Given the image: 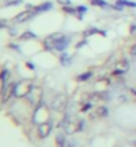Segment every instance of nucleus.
I'll return each instance as SVG.
<instances>
[{
  "mask_svg": "<svg viewBox=\"0 0 136 147\" xmlns=\"http://www.w3.org/2000/svg\"><path fill=\"white\" fill-rule=\"evenodd\" d=\"M32 88H33L32 82H29V80H21L20 83L15 84V92H13V95H15V96H17V98L27 96L28 94L31 92Z\"/></svg>",
  "mask_w": 136,
  "mask_h": 147,
  "instance_id": "1",
  "label": "nucleus"
},
{
  "mask_svg": "<svg viewBox=\"0 0 136 147\" xmlns=\"http://www.w3.org/2000/svg\"><path fill=\"white\" fill-rule=\"evenodd\" d=\"M67 106V96L64 95V94H59V95H56V96L54 98V100H52V103H51V107H52V110L54 111H63V110L66 109Z\"/></svg>",
  "mask_w": 136,
  "mask_h": 147,
  "instance_id": "2",
  "label": "nucleus"
},
{
  "mask_svg": "<svg viewBox=\"0 0 136 147\" xmlns=\"http://www.w3.org/2000/svg\"><path fill=\"white\" fill-rule=\"evenodd\" d=\"M63 128H64V132L71 135V134H74L75 131H78L79 130V123H76L71 116H66L64 119H63Z\"/></svg>",
  "mask_w": 136,
  "mask_h": 147,
  "instance_id": "3",
  "label": "nucleus"
},
{
  "mask_svg": "<svg viewBox=\"0 0 136 147\" xmlns=\"http://www.w3.org/2000/svg\"><path fill=\"white\" fill-rule=\"evenodd\" d=\"M27 98L32 105H35V106L40 105V102H42V99H43V91H42L40 87H35V86H33V88H32L31 92L27 95Z\"/></svg>",
  "mask_w": 136,
  "mask_h": 147,
  "instance_id": "4",
  "label": "nucleus"
},
{
  "mask_svg": "<svg viewBox=\"0 0 136 147\" xmlns=\"http://www.w3.org/2000/svg\"><path fill=\"white\" fill-rule=\"evenodd\" d=\"M51 131H52V124L50 122H43L38 128V134L40 138H47L51 134Z\"/></svg>",
  "mask_w": 136,
  "mask_h": 147,
  "instance_id": "5",
  "label": "nucleus"
},
{
  "mask_svg": "<svg viewBox=\"0 0 136 147\" xmlns=\"http://www.w3.org/2000/svg\"><path fill=\"white\" fill-rule=\"evenodd\" d=\"M128 70H129V63H128V60L123 59V60H119V62L115 64V71H113V72L117 75V74H124V72H127Z\"/></svg>",
  "mask_w": 136,
  "mask_h": 147,
  "instance_id": "6",
  "label": "nucleus"
},
{
  "mask_svg": "<svg viewBox=\"0 0 136 147\" xmlns=\"http://www.w3.org/2000/svg\"><path fill=\"white\" fill-rule=\"evenodd\" d=\"M13 92H15V86H4L3 91H1V100H3V103L9 100L11 96L13 95Z\"/></svg>",
  "mask_w": 136,
  "mask_h": 147,
  "instance_id": "7",
  "label": "nucleus"
},
{
  "mask_svg": "<svg viewBox=\"0 0 136 147\" xmlns=\"http://www.w3.org/2000/svg\"><path fill=\"white\" fill-rule=\"evenodd\" d=\"M68 44H70V38H68V36H64V38H62L59 42L55 43V50L64 51L67 47H68Z\"/></svg>",
  "mask_w": 136,
  "mask_h": 147,
  "instance_id": "8",
  "label": "nucleus"
},
{
  "mask_svg": "<svg viewBox=\"0 0 136 147\" xmlns=\"http://www.w3.org/2000/svg\"><path fill=\"white\" fill-rule=\"evenodd\" d=\"M33 16V13H32L31 11H24L21 12V13H19V15L15 18V22L16 23H24V22H27V20H29Z\"/></svg>",
  "mask_w": 136,
  "mask_h": 147,
  "instance_id": "9",
  "label": "nucleus"
},
{
  "mask_svg": "<svg viewBox=\"0 0 136 147\" xmlns=\"http://www.w3.org/2000/svg\"><path fill=\"white\" fill-rule=\"evenodd\" d=\"M44 47H46L47 51H51L55 48V42L52 40V38L51 36H48V38L44 39Z\"/></svg>",
  "mask_w": 136,
  "mask_h": 147,
  "instance_id": "10",
  "label": "nucleus"
},
{
  "mask_svg": "<svg viewBox=\"0 0 136 147\" xmlns=\"http://www.w3.org/2000/svg\"><path fill=\"white\" fill-rule=\"evenodd\" d=\"M108 115V109L104 107V106H100L96 109V116H100V118H104V116Z\"/></svg>",
  "mask_w": 136,
  "mask_h": 147,
  "instance_id": "11",
  "label": "nucleus"
},
{
  "mask_svg": "<svg viewBox=\"0 0 136 147\" xmlns=\"http://www.w3.org/2000/svg\"><path fill=\"white\" fill-rule=\"evenodd\" d=\"M51 8H52V4L51 3H44V4H42V5H39V7H35L33 9L38 11V12H40V11H48V9H51Z\"/></svg>",
  "mask_w": 136,
  "mask_h": 147,
  "instance_id": "12",
  "label": "nucleus"
},
{
  "mask_svg": "<svg viewBox=\"0 0 136 147\" xmlns=\"http://www.w3.org/2000/svg\"><path fill=\"white\" fill-rule=\"evenodd\" d=\"M8 78H9V71H8L7 68H4V70L1 71V83H3V87L4 86H7Z\"/></svg>",
  "mask_w": 136,
  "mask_h": 147,
  "instance_id": "13",
  "label": "nucleus"
},
{
  "mask_svg": "<svg viewBox=\"0 0 136 147\" xmlns=\"http://www.w3.org/2000/svg\"><path fill=\"white\" fill-rule=\"evenodd\" d=\"M60 62H62L63 66H68V64H71V58H70V55L67 54V52H64V54L62 55V58H60Z\"/></svg>",
  "mask_w": 136,
  "mask_h": 147,
  "instance_id": "14",
  "label": "nucleus"
},
{
  "mask_svg": "<svg viewBox=\"0 0 136 147\" xmlns=\"http://www.w3.org/2000/svg\"><path fill=\"white\" fill-rule=\"evenodd\" d=\"M33 38H36V35L33 34V32H31V31L24 32V34H21V36H20L21 40H29V39H33Z\"/></svg>",
  "mask_w": 136,
  "mask_h": 147,
  "instance_id": "15",
  "label": "nucleus"
},
{
  "mask_svg": "<svg viewBox=\"0 0 136 147\" xmlns=\"http://www.w3.org/2000/svg\"><path fill=\"white\" fill-rule=\"evenodd\" d=\"M91 75H92L91 72L82 74V75H79V76H78V80H79V82H86V80H88V79L91 78Z\"/></svg>",
  "mask_w": 136,
  "mask_h": 147,
  "instance_id": "16",
  "label": "nucleus"
},
{
  "mask_svg": "<svg viewBox=\"0 0 136 147\" xmlns=\"http://www.w3.org/2000/svg\"><path fill=\"white\" fill-rule=\"evenodd\" d=\"M56 140H58V143L60 144V146H64V143H66V136H64V134H63V132L58 134V136H56Z\"/></svg>",
  "mask_w": 136,
  "mask_h": 147,
  "instance_id": "17",
  "label": "nucleus"
},
{
  "mask_svg": "<svg viewBox=\"0 0 136 147\" xmlns=\"http://www.w3.org/2000/svg\"><path fill=\"white\" fill-rule=\"evenodd\" d=\"M50 36L52 38V40H54V42L56 43V42H59V40H60L62 38H64L66 35H63L62 32H56V34H52V35H50Z\"/></svg>",
  "mask_w": 136,
  "mask_h": 147,
  "instance_id": "18",
  "label": "nucleus"
},
{
  "mask_svg": "<svg viewBox=\"0 0 136 147\" xmlns=\"http://www.w3.org/2000/svg\"><path fill=\"white\" fill-rule=\"evenodd\" d=\"M95 32H97L96 28H90V30H87V31H84V36H90L91 34H95Z\"/></svg>",
  "mask_w": 136,
  "mask_h": 147,
  "instance_id": "19",
  "label": "nucleus"
},
{
  "mask_svg": "<svg viewBox=\"0 0 136 147\" xmlns=\"http://www.w3.org/2000/svg\"><path fill=\"white\" fill-rule=\"evenodd\" d=\"M92 1H93V3H95V4H100V5H101V7H108V4H107V3H104V1H101V0H92Z\"/></svg>",
  "mask_w": 136,
  "mask_h": 147,
  "instance_id": "20",
  "label": "nucleus"
},
{
  "mask_svg": "<svg viewBox=\"0 0 136 147\" xmlns=\"http://www.w3.org/2000/svg\"><path fill=\"white\" fill-rule=\"evenodd\" d=\"M63 9H64L66 12H68V13H75V9H74V8H70L68 5H64V7H63Z\"/></svg>",
  "mask_w": 136,
  "mask_h": 147,
  "instance_id": "21",
  "label": "nucleus"
},
{
  "mask_svg": "<svg viewBox=\"0 0 136 147\" xmlns=\"http://www.w3.org/2000/svg\"><path fill=\"white\" fill-rule=\"evenodd\" d=\"M21 3V0H12V1H9V3H7L5 5H17V4Z\"/></svg>",
  "mask_w": 136,
  "mask_h": 147,
  "instance_id": "22",
  "label": "nucleus"
},
{
  "mask_svg": "<svg viewBox=\"0 0 136 147\" xmlns=\"http://www.w3.org/2000/svg\"><path fill=\"white\" fill-rule=\"evenodd\" d=\"M129 54L133 55V56H136V44L131 47V50H129Z\"/></svg>",
  "mask_w": 136,
  "mask_h": 147,
  "instance_id": "23",
  "label": "nucleus"
},
{
  "mask_svg": "<svg viewBox=\"0 0 136 147\" xmlns=\"http://www.w3.org/2000/svg\"><path fill=\"white\" fill-rule=\"evenodd\" d=\"M58 1L60 4H63V5H70V4H71L70 0H58Z\"/></svg>",
  "mask_w": 136,
  "mask_h": 147,
  "instance_id": "24",
  "label": "nucleus"
},
{
  "mask_svg": "<svg viewBox=\"0 0 136 147\" xmlns=\"http://www.w3.org/2000/svg\"><path fill=\"white\" fill-rule=\"evenodd\" d=\"M68 144H70L68 147H76V146H78V142H76V140H70V142H68Z\"/></svg>",
  "mask_w": 136,
  "mask_h": 147,
  "instance_id": "25",
  "label": "nucleus"
},
{
  "mask_svg": "<svg viewBox=\"0 0 136 147\" xmlns=\"http://www.w3.org/2000/svg\"><path fill=\"white\" fill-rule=\"evenodd\" d=\"M78 9H79L80 12H84V11H87V7H79Z\"/></svg>",
  "mask_w": 136,
  "mask_h": 147,
  "instance_id": "26",
  "label": "nucleus"
},
{
  "mask_svg": "<svg viewBox=\"0 0 136 147\" xmlns=\"http://www.w3.org/2000/svg\"><path fill=\"white\" fill-rule=\"evenodd\" d=\"M27 66H28V67H31L32 70H33V68H35V66H33V64H31V63H27Z\"/></svg>",
  "mask_w": 136,
  "mask_h": 147,
  "instance_id": "27",
  "label": "nucleus"
},
{
  "mask_svg": "<svg viewBox=\"0 0 136 147\" xmlns=\"http://www.w3.org/2000/svg\"><path fill=\"white\" fill-rule=\"evenodd\" d=\"M83 44H86V42H82V43H79V44H78V48H79V47H82Z\"/></svg>",
  "mask_w": 136,
  "mask_h": 147,
  "instance_id": "28",
  "label": "nucleus"
},
{
  "mask_svg": "<svg viewBox=\"0 0 136 147\" xmlns=\"http://www.w3.org/2000/svg\"><path fill=\"white\" fill-rule=\"evenodd\" d=\"M9 32H11L12 35H15V34H16V31H15V30H9Z\"/></svg>",
  "mask_w": 136,
  "mask_h": 147,
  "instance_id": "29",
  "label": "nucleus"
}]
</instances>
